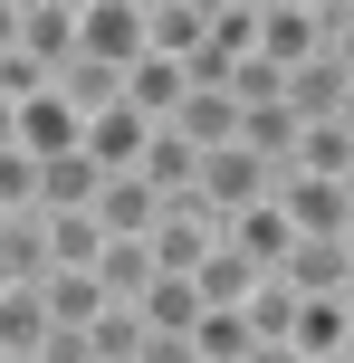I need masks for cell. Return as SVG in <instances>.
I'll return each mask as SVG.
<instances>
[{
	"mask_svg": "<svg viewBox=\"0 0 354 363\" xmlns=\"http://www.w3.org/2000/svg\"><path fill=\"white\" fill-rule=\"evenodd\" d=\"M278 277H287L297 296H345V287H354V249H345V239H297Z\"/></svg>",
	"mask_w": 354,
	"mask_h": 363,
	"instance_id": "8",
	"label": "cell"
},
{
	"mask_svg": "<svg viewBox=\"0 0 354 363\" xmlns=\"http://www.w3.org/2000/svg\"><path fill=\"white\" fill-rule=\"evenodd\" d=\"M287 106H297V125L345 115V67L336 57H297V67H287Z\"/></svg>",
	"mask_w": 354,
	"mask_h": 363,
	"instance_id": "14",
	"label": "cell"
},
{
	"mask_svg": "<svg viewBox=\"0 0 354 363\" xmlns=\"http://www.w3.org/2000/svg\"><path fill=\"white\" fill-rule=\"evenodd\" d=\"M297 306H306V296L287 287L278 268H268L259 287H249V306H240V315H249V335H259V345H287V335H297Z\"/></svg>",
	"mask_w": 354,
	"mask_h": 363,
	"instance_id": "21",
	"label": "cell"
},
{
	"mask_svg": "<svg viewBox=\"0 0 354 363\" xmlns=\"http://www.w3.org/2000/svg\"><path fill=\"white\" fill-rule=\"evenodd\" d=\"M345 335H354L345 296H306V306H297V335H287V345H297L306 363H336V354H345Z\"/></svg>",
	"mask_w": 354,
	"mask_h": 363,
	"instance_id": "19",
	"label": "cell"
},
{
	"mask_svg": "<svg viewBox=\"0 0 354 363\" xmlns=\"http://www.w3.org/2000/svg\"><path fill=\"white\" fill-rule=\"evenodd\" d=\"M345 191H354V172H345Z\"/></svg>",
	"mask_w": 354,
	"mask_h": 363,
	"instance_id": "40",
	"label": "cell"
},
{
	"mask_svg": "<svg viewBox=\"0 0 354 363\" xmlns=\"http://www.w3.org/2000/svg\"><path fill=\"white\" fill-rule=\"evenodd\" d=\"M77 57L134 67V57H144V10H125V0H96V10L77 19Z\"/></svg>",
	"mask_w": 354,
	"mask_h": 363,
	"instance_id": "7",
	"label": "cell"
},
{
	"mask_svg": "<svg viewBox=\"0 0 354 363\" xmlns=\"http://www.w3.org/2000/svg\"><path fill=\"white\" fill-rule=\"evenodd\" d=\"M134 315H144V335H201L211 306H201V287H192V277H153Z\"/></svg>",
	"mask_w": 354,
	"mask_h": 363,
	"instance_id": "16",
	"label": "cell"
},
{
	"mask_svg": "<svg viewBox=\"0 0 354 363\" xmlns=\"http://www.w3.org/2000/svg\"><path fill=\"white\" fill-rule=\"evenodd\" d=\"M230 249H240V258H259V268H287V249H297V230H287V211H278V191H268L259 201V211H240V220H230Z\"/></svg>",
	"mask_w": 354,
	"mask_h": 363,
	"instance_id": "12",
	"label": "cell"
},
{
	"mask_svg": "<svg viewBox=\"0 0 354 363\" xmlns=\"http://www.w3.org/2000/svg\"><path fill=\"white\" fill-rule=\"evenodd\" d=\"M19 153H38V163H57V153H87V115L67 106V96H29L19 106Z\"/></svg>",
	"mask_w": 354,
	"mask_h": 363,
	"instance_id": "3",
	"label": "cell"
},
{
	"mask_svg": "<svg viewBox=\"0 0 354 363\" xmlns=\"http://www.w3.org/2000/svg\"><path fill=\"white\" fill-rule=\"evenodd\" d=\"M57 10H77V19H87V10H96V0H57Z\"/></svg>",
	"mask_w": 354,
	"mask_h": 363,
	"instance_id": "37",
	"label": "cell"
},
{
	"mask_svg": "<svg viewBox=\"0 0 354 363\" xmlns=\"http://www.w3.org/2000/svg\"><path fill=\"white\" fill-rule=\"evenodd\" d=\"M38 296H48V325H96V315L115 306V296L96 287V268H48V277H38Z\"/></svg>",
	"mask_w": 354,
	"mask_h": 363,
	"instance_id": "15",
	"label": "cell"
},
{
	"mask_svg": "<svg viewBox=\"0 0 354 363\" xmlns=\"http://www.w3.org/2000/svg\"><path fill=\"white\" fill-rule=\"evenodd\" d=\"M19 48H29L38 67H67V57H77V10H57V0L29 10V19H19Z\"/></svg>",
	"mask_w": 354,
	"mask_h": 363,
	"instance_id": "23",
	"label": "cell"
},
{
	"mask_svg": "<svg viewBox=\"0 0 354 363\" xmlns=\"http://www.w3.org/2000/svg\"><path fill=\"white\" fill-rule=\"evenodd\" d=\"M48 182H38V220L48 211H96V191H106V172L87 163V153H57V163H38Z\"/></svg>",
	"mask_w": 354,
	"mask_h": 363,
	"instance_id": "18",
	"label": "cell"
},
{
	"mask_svg": "<svg viewBox=\"0 0 354 363\" xmlns=\"http://www.w3.org/2000/svg\"><path fill=\"white\" fill-rule=\"evenodd\" d=\"M345 10H354V0H345Z\"/></svg>",
	"mask_w": 354,
	"mask_h": 363,
	"instance_id": "42",
	"label": "cell"
},
{
	"mask_svg": "<svg viewBox=\"0 0 354 363\" xmlns=\"http://www.w3.org/2000/svg\"><path fill=\"white\" fill-rule=\"evenodd\" d=\"M134 172H144L153 191L172 201V191H192V182H201V153H192V144H182L172 125H153V144H144V163H134Z\"/></svg>",
	"mask_w": 354,
	"mask_h": 363,
	"instance_id": "22",
	"label": "cell"
},
{
	"mask_svg": "<svg viewBox=\"0 0 354 363\" xmlns=\"http://www.w3.org/2000/svg\"><path fill=\"white\" fill-rule=\"evenodd\" d=\"M336 125H345V134H354V86H345V115H336Z\"/></svg>",
	"mask_w": 354,
	"mask_h": 363,
	"instance_id": "36",
	"label": "cell"
},
{
	"mask_svg": "<svg viewBox=\"0 0 354 363\" xmlns=\"http://www.w3.org/2000/svg\"><path fill=\"white\" fill-rule=\"evenodd\" d=\"M345 249H354V230H345Z\"/></svg>",
	"mask_w": 354,
	"mask_h": 363,
	"instance_id": "41",
	"label": "cell"
},
{
	"mask_svg": "<svg viewBox=\"0 0 354 363\" xmlns=\"http://www.w3.org/2000/svg\"><path fill=\"white\" fill-rule=\"evenodd\" d=\"M287 172H326V182H345V172H354V134L336 125V115H326V125H306V134H297V163H287Z\"/></svg>",
	"mask_w": 354,
	"mask_h": 363,
	"instance_id": "25",
	"label": "cell"
},
{
	"mask_svg": "<svg viewBox=\"0 0 354 363\" xmlns=\"http://www.w3.org/2000/svg\"><path fill=\"white\" fill-rule=\"evenodd\" d=\"M153 220H163V191H153L144 172H106V191H96V230H106V239H153Z\"/></svg>",
	"mask_w": 354,
	"mask_h": 363,
	"instance_id": "6",
	"label": "cell"
},
{
	"mask_svg": "<svg viewBox=\"0 0 354 363\" xmlns=\"http://www.w3.org/2000/svg\"><path fill=\"white\" fill-rule=\"evenodd\" d=\"M0 363H10V354H0Z\"/></svg>",
	"mask_w": 354,
	"mask_h": 363,
	"instance_id": "43",
	"label": "cell"
},
{
	"mask_svg": "<svg viewBox=\"0 0 354 363\" xmlns=\"http://www.w3.org/2000/svg\"><path fill=\"white\" fill-rule=\"evenodd\" d=\"M48 296H38V287H0V354H10V363H38V345H48Z\"/></svg>",
	"mask_w": 354,
	"mask_h": 363,
	"instance_id": "13",
	"label": "cell"
},
{
	"mask_svg": "<svg viewBox=\"0 0 354 363\" xmlns=\"http://www.w3.org/2000/svg\"><path fill=\"white\" fill-rule=\"evenodd\" d=\"M144 144H153V115H144V106L87 115V163H96V172H134V163H144Z\"/></svg>",
	"mask_w": 354,
	"mask_h": 363,
	"instance_id": "5",
	"label": "cell"
},
{
	"mask_svg": "<svg viewBox=\"0 0 354 363\" xmlns=\"http://www.w3.org/2000/svg\"><path fill=\"white\" fill-rule=\"evenodd\" d=\"M278 211H287L297 239H345L354 230V191L326 182V172H278Z\"/></svg>",
	"mask_w": 354,
	"mask_h": 363,
	"instance_id": "2",
	"label": "cell"
},
{
	"mask_svg": "<svg viewBox=\"0 0 354 363\" xmlns=\"http://www.w3.org/2000/svg\"><path fill=\"white\" fill-rule=\"evenodd\" d=\"M259 258H240V249H230V239H221V249H211L201 258V268H192V287H201V306H249V287H259Z\"/></svg>",
	"mask_w": 354,
	"mask_h": 363,
	"instance_id": "17",
	"label": "cell"
},
{
	"mask_svg": "<svg viewBox=\"0 0 354 363\" xmlns=\"http://www.w3.org/2000/svg\"><path fill=\"white\" fill-rule=\"evenodd\" d=\"M10 10H48V0H10Z\"/></svg>",
	"mask_w": 354,
	"mask_h": 363,
	"instance_id": "38",
	"label": "cell"
},
{
	"mask_svg": "<svg viewBox=\"0 0 354 363\" xmlns=\"http://www.w3.org/2000/svg\"><path fill=\"white\" fill-rule=\"evenodd\" d=\"M38 182H48V172H38V153H0V211H38Z\"/></svg>",
	"mask_w": 354,
	"mask_h": 363,
	"instance_id": "28",
	"label": "cell"
},
{
	"mask_svg": "<svg viewBox=\"0 0 354 363\" xmlns=\"http://www.w3.org/2000/svg\"><path fill=\"white\" fill-rule=\"evenodd\" d=\"M192 345H201V363H249V354H259V335H249V315H240V306H211Z\"/></svg>",
	"mask_w": 354,
	"mask_h": 363,
	"instance_id": "26",
	"label": "cell"
},
{
	"mask_svg": "<svg viewBox=\"0 0 354 363\" xmlns=\"http://www.w3.org/2000/svg\"><path fill=\"white\" fill-rule=\"evenodd\" d=\"M38 277H48V220L0 211V287H38Z\"/></svg>",
	"mask_w": 354,
	"mask_h": 363,
	"instance_id": "9",
	"label": "cell"
},
{
	"mask_svg": "<svg viewBox=\"0 0 354 363\" xmlns=\"http://www.w3.org/2000/svg\"><path fill=\"white\" fill-rule=\"evenodd\" d=\"M96 249H106L96 211H48V268H96Z\"/></svg>",
	"mask_w": 354,
	"mask_h": 363,
	"instance_id": "24",
	"label": "cell"
},
{
	"mask_svg": "<svg viewBox=\"0 0 354 363\" xmlns=\"http://www.w3.org/2000/svg\"><path fill=\"white\" fill-rule=\"evenodd\" d=\"M38 363H96V345H87V325H57L48 345H38Z\"/></svg>",
	"mask_w": 354,
	"mask_h": 363,
	"instance_id": "29",
	"label": "cell"
},
{
	"mask_svg": "<svg viewBox=\"0 0 354 363\" xmlns=\"http://www.w3.org/2000/svg\"><path fill=\"white\" fill-rule=\"evenodd\" d=\"M153 239H106V249H96V287L115 296V306H144V287H153Z\"/></svg>",
	"mask_w": 354,
	"mask_h": 363,
	"instance_id": "10",
	"label": "cell"
},
{
	"mask_svg": "<svg viewBox=\"0 0 354 363\" xmlns=\"http://www.w3.org/2000/svg\"><path fill=\"white\" fill-rule=\"evenodd\" d=\"M182 96H192V67H182V57H153V48H144V57L125 67V106H144L153 125H163Z\"/></svg>",
	"mask_w": 354,
	"mask_h": 363,
	"instance_id": "11",
	"label": "cell"
},
{
	"mask_svg": "<svg viewBox=\"0 0 354 363\" xmlns=\"http://www.w3.org/2000/svg\"><path fill=\"white\" fill-rule=\"evenodd\" d=\"M87 345H96V363H144V315H134V306H106L87 325Z\"/></svg>",
	"mask_w": 354,
	"mask_h": 363,
	"instance_id": "27",
	"label": "cell"
},
{
	"mask_svg": "<svg viewBox=\"0 0 354 363\" xmlns=\"http://www.w3.org/2000/svg\"><path fill=\"white\" fill-rule=\"evenodd\" d=\"M249 363H306L297 345H259V354H249Z\"/></svg>",
	"mask_w": 354,
	"mask_h": 363,
	"instance_id": "33",
	"label": "cell"
},
{
	"mask_svg": "<svg viewBox=\"0 0 354 363\" xmlns=\"http://www.w3.org/2000/svg\"><path fill=\"white\" fill-rule=\"evenodd\" d=\"M10 144H19V106L0 96V153H10Z\"/></svg>",
	"mask_w": 354,
	"mask_h": 363,
	"instance_id": "31",
	"label": "cell"
},
{
	"mask_svg": "<svg viewBox=\"0 0 354 363\" xmlns=\"http://www.w3.org/2000/svg\"><path fill=\"white\" fill-rule=\"evenodd\" d=\"M326 57H336V67H345V86H354V19H345L336 38H326Z\"/></svg>",
	"mask_w": 354,
	"mask_h": 363,
	"instance_id": "30",
	"label": "cell"
},
{
	"mask_svg": "<svg viewBox=\"0 0 354 363\" xmlns=\"http://www.w3.org/2000/svg\"><path fill=\"white\" fill-rule=\"evenodd\" d=\"M268 191H278V172H268L249 144H221V153H201V201L221 211V230H230L240 211H259Z\"/></svg>",
	"mask_w": 354,
	"mask_h": 363,
	"instance_id": "1",
	"label": "cell"
},
{
	"mask_svg": "<svg viewBox=\"0 0 354 363\" xmlns=\"http://www.w3.org/2000/svg\"><path fill=\"white\" fill-rule=\"evenodd\" d=\"M57 96H67L77 115H106V106H125V67H106V57H67V67H57Z\"/></svg>",
	"mask_w": 354,
	"mask_h": 363,
	"instance_id": "20",
	"label": "cell"
},
{
	"mask_svg": "<svg viewBox=\"0 0 354 363\" xmlns=\"http://www.w3.org/2000/svg\"><path fill=\"white\" fill-rule=\"evenodd\" d=\"M249 10H316V0H249Z\"/></svg>",
	"mask_w": 354,
	"mask_h": 363,
	"instance_id": "34",
	"label": "cell"
},
{
	"mask_svg": "<svg viewBox=\"0 0 354 363\" xmlns=\"http://www.w3.org/2000/svg\"><path fill=\"white\" fill-rule=\"evenodd\" d=\"M163 125L182 134L192 153H221V144H240V96H230V86H192L182 106L163 115Z\"/></svg>",
	"mask_w": 354,
	"mask_h": 363,
	"instance_id": "4",
	"label": "cell"
},
{
	"mask_svg": "<svg viewBox=\"0 0 354 363\" xmlns=\"http://www.w3.org/2000/svg\"><path fill=\"white\" fill-rule=\"evenodd\" d=\"M125 10H144V19H153V10H172V0H125Z\"/></svg>",
	"mask_w": 354,
	"mask_h": 363,
	"instance_id": "35",
	"label": "cell"
},
{
	"mask_svg": "<svg viewBox=\"0 0 354 363\" xmlns=\"http://www.w3.org/2000/svg\"><path fill=\"white\" fill-rule=\"evenodd\" d=\"M336 363H354V335H345V354H336Z\"/></svg>",
	"mask_w": 354,
	"mask_h": 363,
	"instance_id": "39",
	"label": "cell"
},
{
	"mask_svg": "<svg viewBox=\"0 0 354 363\" xmlns=\"http://www.w3.org/2000/svg\"><path fill=\"white\" fill-rule=\"evenodd\" d=\"M182 10H201V19H230V10H249V0H182Z\"/></svg>",
	"mask_w": 354,
	"mask_h": 363,
	"instance_id": "32",
	"label": "cell"
}]
</instances>
